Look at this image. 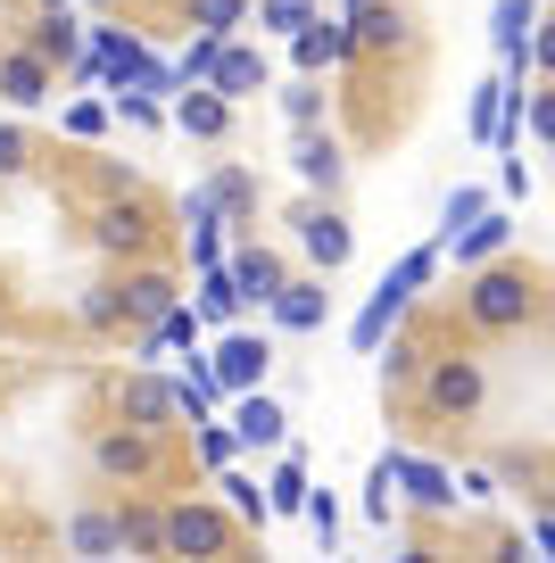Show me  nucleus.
<instances>
[{
	"instance_id": "f257e3e1",
	"label": "nucleus",
	"mask_w": 555,
	"mask_h": 563,
	"mask_svg": "<svg viewBox=\"0 0 555 563\" xmlns=\"http://www.w3.org/2000/svg\"><path fill=\"white\" fill-rule=\"evenodd\" d=\"M432 265H439V249H406V257L382 274V290H373V299H364V316H357V349H364V356L390 340V323H399V316H406V299H415L423 282H432Z\"/></svg>"
},
{
	"instance_id": "e433bc0d",
	"label": "nucleus",
	"mask_w": 555,
	"mask_h": 563,
	"mask_svg": "<svg viewBox=\"0 0 555 563\" xmlns=\"http://www.w3.org/2000/svg\"><path fill=\"white\" fill-rule=\"evenodd\" d=\"M199 456H208V464H232V431H216L208 415H199Z\"/></svg>"
},
{
	"instance_id": "ea45409f",
	"label": "nucleus",
	"mask_w": 555,
	"mask_h": 563,
	"mask_svg": "<svg viewBox=\"0 0 555 563\" xmlns=\"http://www.w3.org/2000/svg\"><path fill=\"white\" fill-rule=\"evenodd\" d=\"M100 124H108L100 100H75V108H67V133H100Z\"/></svg>"
},
{
	"instance_id": "cd10ccee",
	"label": "nucleus",
	"mask_w": 555,
	"mask_h": 563,
	"mask_svg": "<svg viewBox=\"0 0 555 563\" xmlns=\"http://www.w3.org/2000/svg\"><path fill=\"white\" fill-rule=\"evenodd\" d=\"M249 18V0H192V25L199 34H216V42H232V25Z\"/></svg>"
},
{
	"instance_id": "f8f14e48",
	"label": "nucleus",
	"mask_w": 555,
	"mask_h": 563,
	"mask_svg": "<svg viewBox=\"0 0 555 563\" xmlns=\"http://www.w3.org/2000/svg\"><path fill=\"white\" fill-rule=\"evenodd\" d=\"M225 282H232V299H241V307H249V299L265 307V299L282 290V257H274V249H241V257L225 265Z\"/></svg>"
},
{
	"instance_id": "f3484780",
	"label": "nucleus",
	"mask_w": 555,
	"mask_h": 563,
	"mask_svg": "<svg viewBox=\"0 0 555 563\" xmlns=\"http://www.w3.org/2000/svg\"><path fill=\"white\" fill-rule=\"evenodd\" d=\"M174 124H183L192 141H216V133L232 124V100H216L208 84H183V100H174Z\"/></svg>"
},
{
	"instance_id": "ddd939ff",
	"label": "nucleus",
	"mask_w": 555,
	"mask_h": 563,
	"mask_svg": "<svg viewBox=\"0 0 555 563\" xmlns=\"http://www.w3.org/2000/svg\"><path fill=\"white\" fill-rule=\"evenodd\" d=\"M340 25H348V42H357V51H390V42H406V18L390 9V0H357Z\"/></svg>"
},
{
	"instance_id": "7ed1b4c3",
	"label": "nucleus",
	"mask_w": 555,
	"mask_h": 563,
	"mask_svg": "<svg viewBox=\"0 0 555 563\" xmlns=\"http://www.w3.org/2000/svg\"><path fill=\"white\" fill-rule=\"evenodd\" d=\"M415 373H423V398H432V415H448V422H472V415H481L489 373L472 365V356H439V365H415Z\"/></svg>"
},
{
	"instance_id": "39448f33",
	"label": "nucleus",
	"mask_w": 555,
	"mask_h": 563,
	"mask_svg": "<svg viewBox=\"0 0 555 563\" xmlns=\"http://www.w3.org/2000/svg\"><path fill=\"white\" fill-rule=\"evenodd\" d=\"M265 365H274V340H265V332H225V340H216V356H208L216 389H258Z\"/></svg>"
},
{
	"instance_id": "6ab92c4d",
	"label": "nucleus",
	"mask_w": 555,
	"mask_h": 563,
	"mask_svg": "<svg viewBox=\"0 0 555 563\" xmlns=\"http://www.w3.org/2000/svg\"><path fill=\"white\" fill-rule=\"evenodd\" d=\"M124 422H141V431L174 422V382H157V373H133V382H124Z\"/></svg>"
},
{
	"instance_id": "2f4dec72",
	"label": "nucleus",
	"mask_w": 555,
	"mask_h": 563,
	"mask_svg": "<svg viewBox=\"0 0 555 563\" xmlns=\"http://www.w3.org/2000/svg\"><path fill=\"white\" fill-rule=\"evenodd\" d=\"M258 18L274 25V34H298V25L315 18V0H258Z\"/></svg>"
},
{
	"instance_id": "c756f323",
	"label": "nucleus",
	"mask_w": 555,
	"mask_h": 563,
	"mask_svg": "<svg viewBox=\"0 0 555 563\" xmlns=\"http://www.w3.org/2000/svg\"><path fill=\"white\" fill-rule=\"evenodd\" d=\"M232 316H241V299H232L225 265H208V290H199V323H232Z\"/></svg>"
},
{
	"instance_id": "a19ab883",
	"label": "nucleus",
	"mask_w": 555,
	"mask_h": 563,
	"mask_svg": "<svg viewBox=\"0 0 555 563\" xmlns=\"http://www.w3.org/2000/svg\"><path fill=\"white\" fill-rule=\"evenodd\" d=\"M25 166V133H9V124H0V175H18Z\"/></svg>"
},
{
	"instance_id": "dca6fc26",
	"label": "nucleus",
	"mask_w": 555,
	"mask_h": 563,
	"mask_svg": "<svg viewBox=\"0 0 555 563\" xmlns=\"http://www.w3.org/2000/svg\"><path fill=\"white\" fill-rule=\"evenodd\" d=\"M514 241V216H498V208H481L465 232H448V249H456V265H481V257H498V249Z\"/></svg>"
},
{
	"instance_id": "2eb2a0df",
	"label": "nucleus",
	"mask_w": 555,
	"mask_h": 563,
	"mask_svg": "<svg viewBox=\"0 0 555 563\" xmlns=\"http://www.w3.org/2000/svg\"><path fill=\"white\" fill-rule=\"evenodd\" d=\"M91 241H100L108 257H141V249H150V216H141L133 199H117V208H100V232H91Z\"/></svg>"
},
{
	"instance_id": "a211bd4d",
	"label": "nucleus",
	"mask_w": 555,
	"mask_h": 563,
	"mask_svg": "<svg viewBox=\"0 0 555 563\" xmlns=\"http://www.w3.org/2000/svg\"><path fill=\"white\" fill-rule=\"evenodd\" d=\"M298 241H307V257L324 265V274H340V265H348V224H340L331 208H307V216H298Z\"/></svg>"
},
{
	"instance_id": "aec40b11",
	"label": "nucleus",
	"mask_w": 555,
	"mask_h": 563,
	"mask_svg": "<svg viewBox=\"0 0 555 563\" xmlns=\"http://www.w3.org/2000/svg\"><path fill=\"white\" fill-rule=\"evenodd\" d=\"M0 100H18V108L51 100V67H42L34 51H9V58H0Z\"/></svg>"
},
{
	"instance_id": "1a4fd4ad",
	"label": "nucleus",
	"mask_w": 555,
	"mask_h": 563,
	"mask_svg": "<svg viewBox=\"0 0 555 563\" xmlns=\"http://www.w3.org/2000/svg\"><path fill=\"white\" fill-rule=\"evenodd\" d=\"M199 84H208L216 100H249V91H265V58L241 51V42H225V51L208 58V75H199Z\"/></svg>"
},
{
	"instance_id": "7c9ffc66",
	"label": "nucleus",
	"mask_w": 555,
	"mask_h": 563,
	"mask_svg": "<svg viewBox=\"0 0 555 563\" xmlns=\"http://www.w3.org/2000/svg\"><path fill=\"white\" fill-rule=\"evenodd\" d=\"M282 117H291L298 133H307V124L324 117V91H315V75H307V84H291V91H282Z\"/></svg>"
},
{
	"instance_id": "423d86ee",
	"label": "nucleus",
	"mask_w": 555,
	"mask_h": 563,
	"mask_svg": "<svg viewBox=\"0 0 555 563\" xmlns=\"http://www.w3.org/2000/svg\"><path fill=\"white\" fill-rule=\"evenodd\" d=\"M291 58H298V75H324V67H348V58H357V42H348L340 18H307V25L291 34Z\"/></svg>"
},
{
	"instance_id": "c85d7f7f",
	"label": "nucleus",
	"mask_w": 555,
	"mask_h": 563,
	"mask_svg": "<svg viewBox=\"0 0 555 563\" xmlns=\"http://www.w3.org/2000/svg\"><path fill=\"white\" fill-rule=\"evenodd\" d=\"M208 406H216V373L208 365H192V373H183V382H174V415H208Z\"/></svg>"
},
{
	"instance_id": "5701e85b",
	"label": "nucleus",
	"mask_w": 555,
	"mask_h": 563,
	"mask_svg": "<svg viewBox=\"0 0 555 563\" xmlns=\"http://www.w3.org/2000/svg\"><path fill=\"white\" fill-rule=\"evenodd\" d=\"M108 522H117V547H133V555H166V530H157L150 506H117Z\"/></svg>"
},
{
	"instance_id": "393cba45",
	"label": "nucleus",
	"mask_w": 555,
	"mask_h": 563,
	"mask_svg": "<svg viewBox=\"0 0 555 563\" xmlns=\"http://www.w3.org/2000/svg\"><path fill=\"white\" fill-rule=\"evenodd\" d=\"M67 547H75V555H124L108 514H75V522H67Z\"/></svg>"
},
{
	"instance_id": "c9c22d12",
	"label": "nucleus",
	"mask_w": 555,
	"mask_h": 563,
	"mask_svg": "<svg viewBox=\"0 0 555 563\" xmlns=\"http://www.w3.org/2000/svg\"><path fill=\"white\" fill-rule=\"evenodd\" d=\"M364 514H373V522H390V456L373 464V481H364Z\"/></svg>"
},
{
	"instance_id": "bb28decb",
	"label": "nucleus",
	"mask_w": 555,
	"mask_h": 563,
	"mask_svg": "<svg viewBox=\"0 0 555 563\" xmlns=\"http://www.w3.org/2000/svg\"><path fill=\"white\" fill-rule=\"evenodd\" d=\"M208 199H216V216H258V183H249L241 166H225V175L208 183Z\"/></svg>"
},
{
	"instance_id": "f03ea898",
	"label": "nucleus",
	"mask_w": 555,
	"mask_h": 563,
	"mask_svg": "<svg viewBox=\"0 0 555 563\" xmlns=\"http://www.w3.org/2000/svg\"><path fill=\"white\" fill-rule=\"evenodd\" d=\"M472 323L481 332H514V323L538 316V274H522V265H489L481 282H472Z\"/></svg>"
},
{
	"instance_id": "4c0bfd02",
	"label": "nucleus",
	"mask_w": 555,
	"mask_h": 563,
	"mask_svg": "<svg viewBox=\"0 0 555 563\" xmlns=\"http://www.w3.org/2000/svg\"><path fill=\"white\" fill-rule=\"evenodd\" d=\"M84 323H100V332H108V323H124V307H117V290H91V299H84Z\"/></svg>"
},
{
	"instance_id": "58836bf2",
	"label": "nucleus",
	"mask_w": 555,
	"mask_h": 563,
	"mask_svg": "<svg viewBox=\"0 0 555 563\" xmlns=\"http://www.w3.org/2000/svg\"><path fill=\"white\" fill-rule=\"evenodd\" d=\"M498 91H505V84H481V91H472V133H481V141H489V117H498Z\"/></svg>"
},
{
	"instance_id": "9d476101",
	"label": "nucleus",
	"mask_w": 555,
	"mask_h": 563,
	"mask_svg": "<svg viewBox=\"0 0 555 563\" xmlns=\"http://www.w3.org/2000/svg\"><path fill=\"white\" fill-rule=\"evenodd\" d=\"M265 307H274L282 332H315V323H324V307H331V290H324V282H291V274H282V290H274Z\"/></svg>"
},
{
	"instance_id": "412c9836",
	"label": "nucleus",
	"mask_w": 555,
	"mask_h": 563,
	"mask_svg": "<svg viewBox=\"0 0 555 563\" xmlns=\"http://www.w3.org/2000/svg\"><path fill=\"white\" fill-rule=\"evenodd\" d=\"M538 0H505L498 9V51H505V67H531V51H538Z\"/></svg>"
},
{
	"instance_id": "9b49d317",
	"label": "nucleus",
	"mask_w": 555,
	"mask_h": 563,
	"mask_svg": "<svg viewBox=\"0 0 555 563\" xmlns=\"http://www.w3.org/2000/svg\"><path fill=\"white\" fill-rule=\"evenodd\" d=\"M282 431H291V415H282L274 398H258V389H241V406H232V440H241V448H282Z\"/></svg>"
},
{
	"instance_id": "72a5a7b5",
	"label": "nucleus",
	"mask_w": 555,
	"mask_h": 563,
	"mask_svg": "<svg viewBox=\"0 0 555 563\" xmlns=\"http://www.w3.org/2000/svg\"><path fill=\"white\" fill-rule=\"evenodd\" d=\"M216 473H225V464H216ZM225 497H232V514L265 522V497H258V481H249V473H225Z\"/></svg>"
},
{
	"instance_id": "a878e982",
	"label": "nucleus",
	"mask_w": 555,
	"mask_h": 563,
	"mask_svg": "<svg viewBox=\"0 0 555 563\" xmlns=\"http://www.w3.org/2000/svg\"><path fill=\"white\" fill-rule=\"evenodd\" d=\"M265 489H274V497H265V514H298V506H307V464H298V456H282Z\"/></svg>"
},
{
	"instance_id": "4be33fe9",
	"label": "nucleus",
	"mask_w": 555,
	"mask_h": 563,
	"mask_svg": "<svg viewBox=\"0 0 555 563\" xmlns=\"http://www.w3.org/2000/svg\"><path fill=\"white\" fill-rule=\"evenodd\" d=\"M117 307H124L133 323H157V316L174 307V282H166V274H133V282L117 290Z\"/></svg>"
},
{
	"instance_id": "4468645a",
	"label": "nucleus",
	"mask_w": 555,
	"mask_h": 563,
	"mask_svg": "<svg viewBox=\"0 0 555 563\" xmlns=\"http://www.w3.org/2000/svg\"><path fill=\"white\" fill-rule=\"evenodd\" d=\"M25 51H34V58H42V67H67V58H75V51H84V25H75V18H67V0H58L51 18H34V34H25Z\"/></svg>"
},
{
	"instance_id": "b1692460",
	"label": "nucleus",
	"mask_w": 555,
	"mask_h": 563,
	"mask_svg": "<svg viewBox=\"0 0 555 563\" xmlns=\"http://www.w3.org/2000/svg\"><path fill=\"white\" fill-rule=\"evenodd\" d=\"M291 166L315 183V191H340V150H331V141L315 133V124H307V141H298V158H291Z\"/></svg>"
},
{
	"instance_id": "f704fd0d",
	"label": "nucleus",
	"mask_w": 555,
	"mask_h": 563,
	"mask_svg": "<svg viewBox=\"0 0 555 563\" xmlns=\"http://www.w3.org/2000/svg\"><path fill=\"white\" fill-rule=\"evenodd\" d=\"M481 208H489L481 191H456V199H448V216H439V241H448V232H465V224H472Z\"/></svg>"
},
{
	"instance_id": "20e7f679",
	"label": "nucleus",
	"mask_w": 555,
	"mask_h": 563,
	"mask_svg": "<svg viewBox=\"0 0 555 563\" xmlns=\"http://www.w3.org/2000/svg\"><path fill=\"white\" fill-rule=\"evenodd\" d=\"M157 530H166V555H225L232 547V522L216 506H166Z\"/></svg>"
},
{
	"instance_id": "0eeeda50",
	"label": "nucleus",
	"mask_w": 555,
	"mask_h": 563,
	"mask_svg": "<svg viewBox=\"0 0 555 563\" xmlns=\"http://www.w3.org/2000/svg\"><path fill=\"white\" fill-rule=\"evenodd\" d=\"M91 464H100L108 481H141L157 464V448H150V431H141V422H124V431H100V440H91Z\"/></svg>"
},
{
	"instance_id": "6e6552de",
	"label": "nucleus",
	"mask_w": 555,
	"mask_h": 563,
	"mask_svg": "<svg viewBox=\"0 0 555 563\" xmlns=\"http://www.w3.org/2000/svg\"><path fill=\"white\" fill-rule=\"evenodd\" d=\"M390 489H406L423 514H448L456 506V481L439 473V464H423V456H399V448H390Z\"/></svg>"
},
{
	"instance_id": "473e14b6",
	"label": "nucleus",
	"mask_w": 555,
	"mask_h": 563,
	"mask_svg": "<svg viewBox=\"0 0 555 563\" xmlns=\"http://www.w3.org/2000/svg\"><path fill=\"white\" fill-rule=\"evenodd\" d=\"M373 356H382V349H373ZM415 365H423V356H415V340H390V356H382V382H390V389H406V382H415Z\"/></svg>"
}]
</instances>
